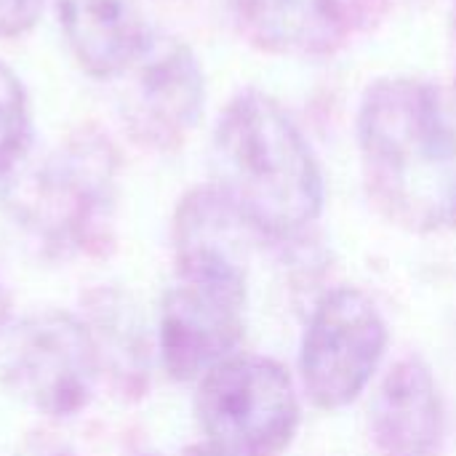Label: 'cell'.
Listing matches in <instances>:
<instances>
[{
    "mask_svg": "<svg viewBox=\"0 0 456 456\" xmlns=\"http://www.w3.org/2000/svg\"><path fill=\"white\" fill-rule=\"evenodd\" d=\"M238 32L259 51L318 59L342 51L382 11V0H227Z\"/></svg>",
    "mask_w": 456,
    "mask_h": 456,
    "instance_id": "obj_9",
    "label": "cell"
},
{
    "mask_svg": "<svg viewBox=\"0 0 456 456\" xmlns=\"http://www.w3.org/2000/svg\"><path fill=\"white\" fill-rule=\"evenodd\" d=\"M3 315H5V297H3V289H0V323H3Z\"/></svg>",
    "mask_w": 456,
    "mask_h": 456,
    "instance_id": "obj_16",
    "label": "cell"
},
{
    "mask_svg": "<svg viewBox=\"0 0 456 456\" xmlns=\"http://www.w3.org/2000/svg\"><path fill=\"white\" fill-rule=\"evenodd\" d=\"M246 310V262L190 251L176 254V283L160 310L158 345L176 382H200L238 355Z\"/></svg>",
    "mask_w": 456,
    "mask_h": 456,
    "instance_id": "obj_3",
    "label": "cell"
},
{
    "mask_svg": "<svg viewBox=\"0 0 456 456\" xmlns=\"http://www.w3.org/2000/svg\"><path fill=\"white\" fill-rule=\"evenodd\" d=\"M102 374L86 321L48 310L21 321L3 355V379L27 406L48 417L80 414Z\"/></svg>",
    "mask_w": 456,
    "mask_h": 456,
    "instance_id": "obj_6",
    "label": "cell"
},
{
    "mask_svg": "<svg viewBox=\"0 0 456 456\" xmlns=\"http://www.w3.org/2000/svg\"><path fill=\"white\" fill-rule=\"evenodd\" d=\"M88 331L99 366L110 369L123 393H142L150 377V337L139 307L118 289H96L86 297Z\"/></svg>",
    "mask_w": 456,
    "mask_h": 456,
    "instance_id": "obj_12",
    "label": "cell"
},
{
    "mask_svg": "<svg viewBox=\"0 0 456 456\" xmlns=\"http://www.w3.org/2000/svg\"><path fill=\"white\" fill-rule=\"evenodd\" d=\"M118 155L99 131H77L19 190L21 222L53 251H102L115 211Z\"/></svg>",
    "mask_w": 456,
    "mask_h": 456,
    "instance_id": "obj_4",
    "label": "cell"
},
{
    "mask_svg": "<svg viewBox=\"0 0 456 456\" xmlns=\"http://www.w3.org/2000/svg\"><path fill=\"white\" fill-rule=\"evenodd\" d=\"M206 444L227 456H283L299 428L289 371L262 355H232L211 369L195 398Z\"/></svg>",
    "mask_w": 456,
    "mask_h": 456,
    "instance_id": "obj_5",
    "label": "cell"
},
{
    "mask_svg": "<svg viewBox=\"0 0 456 456\" xmlns=\"http://www.w3.org/2000/svg\"><path fill=\"white\" fill-rule=\"evenodd\" d=\"M32 142L29 104L21 80L0 61V179H8L27 158Z\"/></svg>",
    "mask_w": 456,
    "mask_h": 456,
    "instance_id": "obj_13",
    "label": "cell"
},
{
    "mask_svg": "<svg viewBox=\"0 0 456 456\" xmlns=\"http://www.w3.org/2000/svg\"><path fill=\"white\" fill-rule=\"evenodd\" d=\"M371 441L379 456H441L446 417L430 366L401 358L371 401Z\"/></svg>",
    "mask_w": 456,
    "mask_h": 456,
    "instance_id": "obj_10",
    "label": "cell"
},
{
    "mask_svg": "<svg viewBox=\"0 0 456 456\" xmlns=\"http://www.w3.org/2000/svg\"><path fill=\"white\" fill-rule=\"evenodd\" d=\"M363 182L377 211L409 232L456 224V102L419 77L374 80L358 107Z\"/></svg>",
    "mask_w": 456,
    "mask_h": 456,
    "instance_id": "obj_1",
    "label": "cell"
},
{
    "mask_svg": "<svg viewBox=\"0 0 456 456\" xmlns=\"http://www.w3.org/2000/svg\"><path fill=\"white\" fill-rule=\"evenodd\" d=\"M67 45L91 77H118L144 48L150 29L136 0H59Z\"/></svg>",
    "mask_w": 456,
    "mask_h": 456,
    "instance_id": "obj_11",
    "label": "cell"
},
{
    "mask_svg": "<svg viewBox=\"0 0 456 456\" xmlns=\"http://www.w3.org/2000/svg\"><path fill=\"white\" fill-rule=\"evenodd\" d=\"M123 120L131 136L155 150L179 147L203 118L206 77L187 43L150 32L139 56L123 72Z\"/></svg>",
    "mask_w": 456,
    "mask_h": 456,
    "instance_id": "obj_8",
    "label": "cell"
},
{
    "mask_svg": "<svg viewBox=\"0 0 456 456\" xmlns=\"http://www.w3.org/2000/svg\"><path fill=\"white\" fill-rule=\"evenodd\" d=\"M43 11V0H0V37L29 32Z\"/></svg>",
    "mask_w": 456,
    "mask_h": 456,
    "instance_id": "obj_14",
    "label": "cell"
},
{
    "mask_svg": "<svg viewBox=\"0 0 456 456\" xmlns=\"http://www.w3.org/2000/svg\"><path fill=\"white\" fill-rule=\"evenodd\" d=\"M387 350V326L358 289L329 291L313 310L302 339L299 371L313 406L339 411L371 382Z\"/></svg>",
    "mask_w": 456,
    "mask_h": 456,
    "instance_id": "obj_7",
    "label": "cell"
},
{
    "mask_svg": "<svg viewBox=\"0 0 456 456\" xmlns=\"http://www.w3.org/2000/svg\"><path fill=\"white\" fill-rule=\"evenodd\" d=\"M214 187L270 240L302 238L323 211L326 184L310 142L259 88L240 91L222 110L214 131Z\"/></svg>",
    "mask_w": 456,
    "mask_h": 456,
    "instance_id": "obj_2",
    "label": "cell"
},
{
    "mask_svg": "<svg viewBox=\"0 0 456 456\" xmlns=\"http://www.w3.org/2000/svg\"><path fill=\"white\" fill-rule=\"evenodd\" d=\"M184 456H227V454H222V452H219V449H214L211 444H200V446L187 449Z\"/></svg>",
    "mask_w": 456,
    "mask_h": 456,
    "instance_id": "obj_15",
    "label": "cell"
}]
</instances>
